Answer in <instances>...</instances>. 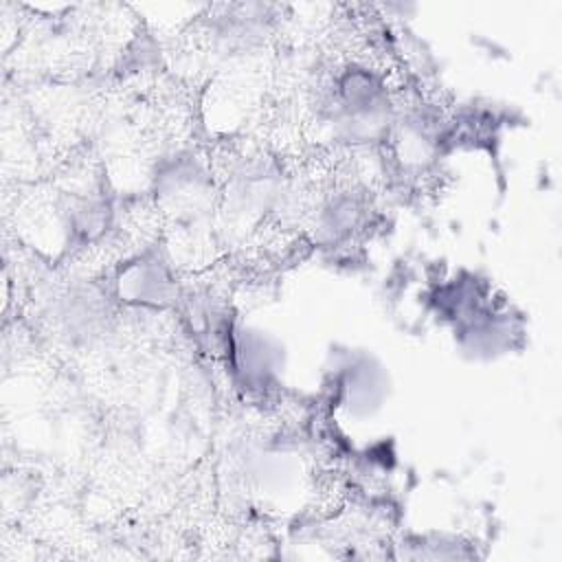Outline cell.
<instances>
[{"label": "cell", "mask_w": 562, "mask_h": 562, "mask_svg": "<svg viewBox=\"0 0 562 562\" xmlns=\"http://www.w3.org/2000/svg\"><path fill=\"white\" fill-rule=\"evenodd\" d=\"M231 351L235 360V371L252 389H266L283 367V347L279 345V340L268 336V331L255 327L235 331Z\"/></svg>", "instance_id": "6da1fadb"}, {"label": "cell", "mask_w": 562, "mask_h": 562, "mask_svg": "<svg viewBox=\"0 0 562 562\" xmlns=\"http://www.w3.org/2000/svg\"><path fill=\"white\" fill-rule=\"evenodd\" d=\"M119 294L140 305H167L178 296V288L160 259L138 257L121 270Z\"/></svg>", "instance_id": "7a4b0ae2"}, {"label": "cell", "mask_w": 562, "mask_h": 562, "mask_svg": "<svg viewBox=\"0 0 562 562\" xmlns=\"http://www.w3.org/2000/svg\"><path fill=\"white\" fill-rule=\"evenodd\" d=\"M338 386L342 402L351 413L371 415L382 406L389 393V375L378 360L364 356L362 360L345 367Z\"/></svg>", "instance_id": "3957f363"}]
</instances>
